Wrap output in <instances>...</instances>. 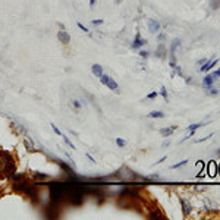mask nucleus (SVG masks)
Instances as JSON below:
<instances>
[{
  "instance_id": "9d476101",
  "label": "nucleus",
  "mask_w": 220,
  "mask_h": 220,
  "mask_svg": "<svg viewBox=\"0 0 220 220\" xmlns=\"http://www.w3.org/2000/svg\"><path fill=\"white\" fill-rule=\"evenodd\" d=\"M91 69H93V73H94L95 77H98V78H100V77L103 75V66H101V65L95 63V65H93V68H91Z\"/></svg>"
},
{
  "instance_id": "b1692460",
  "label": "nucleus",
  "mask_w": 220,
  "mask_h": 220,
  "mask_svg": "<svg viewBox=\"0 0 220 220\" xmlns=\"http://www.w3.org/2000/svg\"><path fill=\"white\" fill-rule=\"evenodd\" d=\"M72 104H73V107H75V109H79V107H81V104L78 103V100H73Z\"/></svg>"
},
{
  "instance_id": "5701e85b",
  "label": "nucleus",
  "mask_w": 220,
  "mask_h": 220,
  "mask_svg": "<svg viewBox=\"0 0 220 220\" xmlns=\"http://www.w3.org/2000/svg\"><path fill=\"white\" fill-rule=\"evenodd\" d=\"M139 56H141V57H144V59H147V57H148V52L141 50V52H139Z\"/></svg>"
},
{
  "instance_id": "cd10ccee",
  "label": "nucleus",
  "mask_w": 220,
  "mask_h": 220,
  "mask_svg": "<svg viewBox=\"0 0 220 220\" xmlns=\"http://www.w3.org/2000/svg\"><path fill=\"white\" fill-rule=\"evenodd\" d=\"M205 62H207L205 59H201V60H198V62H197V65H198V66H201V65H204Z\"/></svg>"
},
{
  "instance_id": "c756f323",
  "label": "nucleus",
  "mask_w": 220,
  "mask_h": 220,
  "mask_svg": "<svg viewBox=\"0 0 220 220\" xmlns=\"http://www.w3.org/2000/svg\"><path fill=\"white\" fill-rule=\"evenodd\" d=\"M87 157H88V160H90V162H93V163L95 162V160H94V157H93L91 154H88V153H87Z\"/></svg>"
},
{
  "instance_id": "7ed1b4c3",
  "label": "nucleus",
  "mask_w": 220,
  "mask_h": 220,
  "mask_svg": "<svg viewBox=\"0 0 220 220\" xmlns=\"http://www.w3.org/2000/svg\"><path fill=\"white\" fill-rule=\"evenodd\" d=\"M57 38H59V41L62 43V44H69L70 43V35L65 31V29H62V31H57Z\"/></svg>"
},
{
  "instance_id": "aec40b11",
  "label": "nucleus",
  "mask_w": 220,
  "mask_h": 220,
  "mask_svg": "<svg viewBox=\"0 0 220 220\" xmlns=\"http://www.w3.org/2000/svg\"><path fill=\"white\" fill-rule=\"evenodd\" d=\"M52 128H53V131H54V134H57L59 136H62V135H63V134L60 132V129H59V128H56V125H53V123H52Z\"/></svg>"
},
{
  "instance_id": "f3484780",
  "label": "nucleus",
  "mask_w": 220,
  "mask_h": 220,
  "mask_svg": "<svg viewBox=\"0 0 220 220\" xmlns=\"http://www.w3.org/2000/svg\"><path fill=\"white\" fill-rule=\"evenodd\" d=\"M188 163V160H182V162H179V163H176V164H172L170 166V169H178V167H182L183 164H187Z\"/></svg>"
},
{
  "instance_id": "7c9ffc66",
  "label": "nucleus",
  "mask_w": 220,
  "mask_h": 220,
  "mask_svg": "<svg viewBox=\"0 0 220 220\" xmlns=\"http://www.w3.org/2000/svg\"><path fill=\"white\" fill-rule=\"evenodd\" d=\"M169 145H170V141H164L163 142V147H169Z\"/></svg>"
},
{
  "instance_id": "6ab92c4d",
  "label": "nucleus",
  "mask_w": 220,
  "mask_h": 220,
  "mask_svg": "<svg viewBox=\"0 0 220 220\" xmlns=\"http://www.w3.org/2000/svg\"><path fill=\"white\" fill-rule=\"evenodd\" d=\"M77 25H78V28H79V29H82V31H84V32H90V31H88V28H87V26H85V25H82V24H81V22H78V24H77Z\"/></svg>"
},
{
  "instance_id": "0eeeda50",
  "label": "nucleus",
  "mask_w": 220,
  "mask_h": 220,
  "mask_svg": "<svg viewBox=\"0 0 220 220\" xmlns=\"http://www.w3.org/2000/svg\"><path fill=\"white\" fill-rule=\"evenodd\" d=\"M214 81H216V77L213 75V73H210V75H205L204 79H203V85L205 88H211L214 85Z\"/></svg>"
},
{
  "instance_id": "f257e3e1",
  "label": "nucleus",
  "mask_w": 220,
  "mask_h": 220,
  "mask_svg": "<svg viewBox=\"0 0 220 220\" xmlns=\"http://www.w3.org/2000/svg\"><path fill=\"white\" fill-rule=\"evenodd\" d=\"M15 172V162L13 157L6 153V151H0V179L9 178Z\"/></svg>"
},
{
  "instance_id": "2eb2a0df",
  "label": "nucleus",
  "mask_w": 220,
  "mask_h": 220,
  "mask_svg": "<svg viewBox=\"0 0 220 220\" xmlns=\"http://www.w3.org/2000/svg\"><path fill=\"white\" fill-rule=\"evenodd\" d=\"M160 95H162V97L164 98V101H169V95H167V90H166L164 87H163V88L160 90Z\"/></svg>"
},
{
  "instance_id": "423d86ee",
  "label": "nucleus",
  "mask_w": 220,
  "mask_h": 220,
  "mask_svg": "<svg viewBox=\"0 0 220 220\" xmlns=\"http://www.w3.org/2000/svg\"><path fill=\"white\" fill-rule=\"evenodd\" d=\"M219 63V59H214V60H207L205 63H204V66H201L200 68V70L201 72H208V70H211L216 65Z\"/></svg>"
},
{
  "instance_id": "dca6fc26",
  "label": "nucleus",
  "mask_w": 220,
  "mask_h": 220,
  "mask_svg": "<svg viewBox=\"0 0 220 220\" xmlns=\"http://www.w3.org/2000/svg\"><path fill=\"white\" fill-rule=\"evenodd\" d=\"M201 126H203V123H192V125H188V131H197Z\"/></svg>"
},
{
  "instance_id": "ddd939ff",
  "label": "nucleus",
  "mask_w": 220,
  "mask_h": 220,
  "mask_svg": "<svg viewBox=\"0 0 220 220\" xmlns=\"http://www.w3.org/2000/svg\"><path fill=\"white\" fill-rule=\"evenodd\" d=\"M179 46H180V40H179V38L173 40V43H172V47H170V53L173 54V53H175V50H176V49H178Z\"/></svg>"
},
{
  "instance_id": "39448f33",
  "label": "nucleus",
  "mask_w": 220,
  "mask_h": 220,
  "mask_svg": "<svg viewBox=\"0 0 220 220\" xmlns=\"http://www.w3.org/2000/svg\"><path fill=\"white\" fill-rule=\"evenodd\" d=\"M144 44H147V40L142 38V37L139 35V32L135 35V38H134V43H132V49H141Z\"/></svg>"
},
{
  "instance_id": "6e6552de",
  "label": "nucleus",
  "mask_w": 220,
  "mask_h": 220,
  "mask_svg": "<svg viewBox=\"0 0 220 220\" xmlns=\"http://www.w3.org/2000/svg\"><path fill=\"white\" fill-rule=\"evenodd\" d=\"M216 172H217V164L211 160V162H208V164H207V173H208V176L210 178H214L216 176Z\"/></svg>"
},
{
  "instance_id": "393cba45",
  "label": "nucleus",
  "mask_w": 220,
  "mask_h": 220,
  "mask_svg": "<svg viewBox=\"0 0 220 220\" xmlns=\"http://www.w3.org/2000/svg\"><path fill=\"white\" fill-rule=\"evenodd\" d=\"M104 21L103 19H95V21H93V25H101Z\"/></svg>"
},
{
  "instance_id": "9b49d317",
  "label": "nucleus",
  "mask_w": 220,
  "mask_h": 220,
  "mask_svg": "<svg viewBox=\"0 0 220 220\" xmlns=\"http://www.w3.org/2000/svg\"><path fill=\"white\" fill-rule=\"evenodd\" d=\"M148 118H153V119H162V118H164V113H163V112H159V110H154V112L148 113Z\"/></svg>"
},
{
  "instance_id": "2f4dec72",
  "label": "nucleus",
  "mask_w": 220,
  "mask_h": 220,
  "mask_svg": "<svg viewBox=\"0 0 220 220\" xmlns=\"http://www.w3.org/2000/svg\"><path fill=\"white\" fill-rule=\"evenodd\" d=\"M94 5H95V0H90V6H91V8H93V6H94Z\"/></svg>"
},
{
  "instance_id": "20e7f679",
  "label": "nucleus",
  "mask_w": 220,
  "mask_h": 220,
  "mask_svg": "<svg viewBox=\"0 0 220 220\" xmlns=\"http://www.w3.org/2000/svg\"><path fill=\"white\" fill-rule=\"evenodd\" d=\"M148 31L150 32H153V34H156V32H159L160 31V22L157 21V19H148Z\"/></svg>"
},
{
  "instance_id": "a211bd4d",
  "label": "nucleus",
  "mask_w": 220,
  "mask_h": 220,
  "mask_svg": "<svg viewBox=\"0 0 220 220\" xmlns=\"http://www.w3.org/2000/svg\"><path fill=\"white\" fill-rule=\"evenodd\" d=\"M116 144H118L119 147H125V145H126V141L122 139V138H118V139H116Z\"/></svg>"
},
{
  "instance_id": "473e14b6",
  "label": "nucleus",
  "mask_w": 220,
  "mask_h": 220,
  "mask_svg": "<svg viewBox=\"0 0 220 220\" xmlns=\"http://www.w3.org/2000/svg\"><path fill=\"white\" fill-rule=\"evenodd\" d=\"M122 2H123V0H115V3H116V5H120Z\"/></svg>"
},
{
  "instance_id": "1a4fd4ad",
  "label": "nucleus",
  "mask_w": 220,
  "mask_h": 220,
  "mask_svg": "<svg viewBox=\"0 0 220 220\" xmlns=\"http://www.w3.org/2000/svg\"><path fill=\"white\" fill-rule=\"evenodd\" d=\"M176 129H178V126H175V125H173V126H170V128H162V129H160V134H162V135H164V136H170Z\"/></svg>"
},
{
  "instance_id": "c85d7f7f",
  "label": "nucleus",
  "mask_w": 220,
  "mask_h": 220,
  "mask_svg": "<svg viewBox=\"0 0 220 220\" xmlns=\"http://www.w3.org/2000/svg\"><path fill=\"white\" fill-rule=\"evenodd\" d=\"M157 40H159V41H162V40H164V34H159V37H157Z\"/></svg>"
},
{
  "instance_id": "f8f14e48",
  "label": "nucleus",
  "mask_w": 220,
  "mask_h": 220,
  "mask_svg": "<svg viewBox=\"0 0 220 220\" xmlns=\"http://www.w3.org/2000/svg\"><path fill=\"white\" fill-rule=\"evenodd\" d=\"M180 204H182V208H183V216H188L191 213V205L187 204L183 200H180Z\"/></svg>"
},
{
  "instance_id": "a878e982",
  "label": "nucleus",
  "mask_w": 220,
  "mask_h": 220,
  "mask_svg": "<svg viewBox=\"0 0 220 220\" xmlns=\"http://www.w3.org/2000/svg\"><path fill=\"white\" fill-rule=\"evenodd\" d=\"M166 159H167V157H166V156H164V157H162V159H160V160H157V162H156V163H154V164H153V166H157V164H160V163H163V162H164V160H166Z\"/></svg>"
},
{
  "instance_id": "4468645a",
  "label": "nucleus",
  "mask_w": 220,
  "mask_h": 220,
  "mask_svg": "<svg viewBox=\"0 0 220 220\" xmlns=\"http://www.w3.org/2000/svg\"><path fill=\"white\" fill-rule=\"evenodd\" d=\"M62 138H63V141H65V144H66V145L69 147V148H75V145H73V144L70 142V139H69V138H68L66 135H62Z\"/></svg>"
},
{
  "instance_id": "72a5a7b5",
  "label": "nucleus",
  "mask_w": 220,
  "mask_h": 220,
  "mask_svg": "<svg viewBox=\"0 0 220 220\" xmlns=\"http://www.w3.org/2000/svg\"><path fill=\"white\" fill-rule=\"evenodd\" d=\"M217 172H219V175H220V163H219V169H217Z\"/></svg>"
},
{
  "instance_id": "412c9836",
  "label": "nucleus",
  "mask_w": 220,
  "mask_h": 220,
  "mask_svg": "<svg viewBox=\"0 0 220 220\" xmlns=\"http://www.w3.org/2000/svg\"><path fill=\"white\" fill-rule=\"evenodd\" d=\"M156 97H157V93H154V91H153V93H150V94H147V97H145V98L151 100V98H156Z\"/></svg>"
},
{
  "instance_id": "f03ea898",
  "label": "nucleus",
  "mask_w": 220,
  "mask_h": 220,
  "mask_svg": "<svg viewBox=\"0 0 220 220\" xmlns=\"http://www.w3.org/2000/svg\"><path fill=\"white\" fill-rule=\"evenodd\" d=\"M100 81H101V84H104V85H107L110 90H112V91H119V85L112 79V78H110L109 75H104V73H103V75L100 77Z\"/></svg>"
},
{
  "instance_id": "bb28decb",
  "label": "nucleus",
  "mask_w": 220,
  "mask_h": 220,
  "mask_svg": "<svg viewBox=\"0 0 220 220\" xmlns=\"http://www.w3.org/2000/svg\"><path fill=\"white\" fill-rule=\"evenodd\" d=\"M213 75H214L216 78H219V77H220V68H219L217 70H214V72H213Z\"/></svg>"
},
{
  "instance_id": "4be33fe9",
  "label": "nucleus",
  "mask_w": 220,
  "mask_h": 220,
  "mask_svg": "<svg viewBox=\"0 0 220 220\" xmlns=\"http://www.w3.org/2000/svg\"><path fill=\"white\" fill-rule=\"evenodd\" d=\"M213 136V134H210V135H207V136H204V138H201V139H197L195 142H204V141H207L208 138H211Z\"/></svg>"
}]
</instances>
